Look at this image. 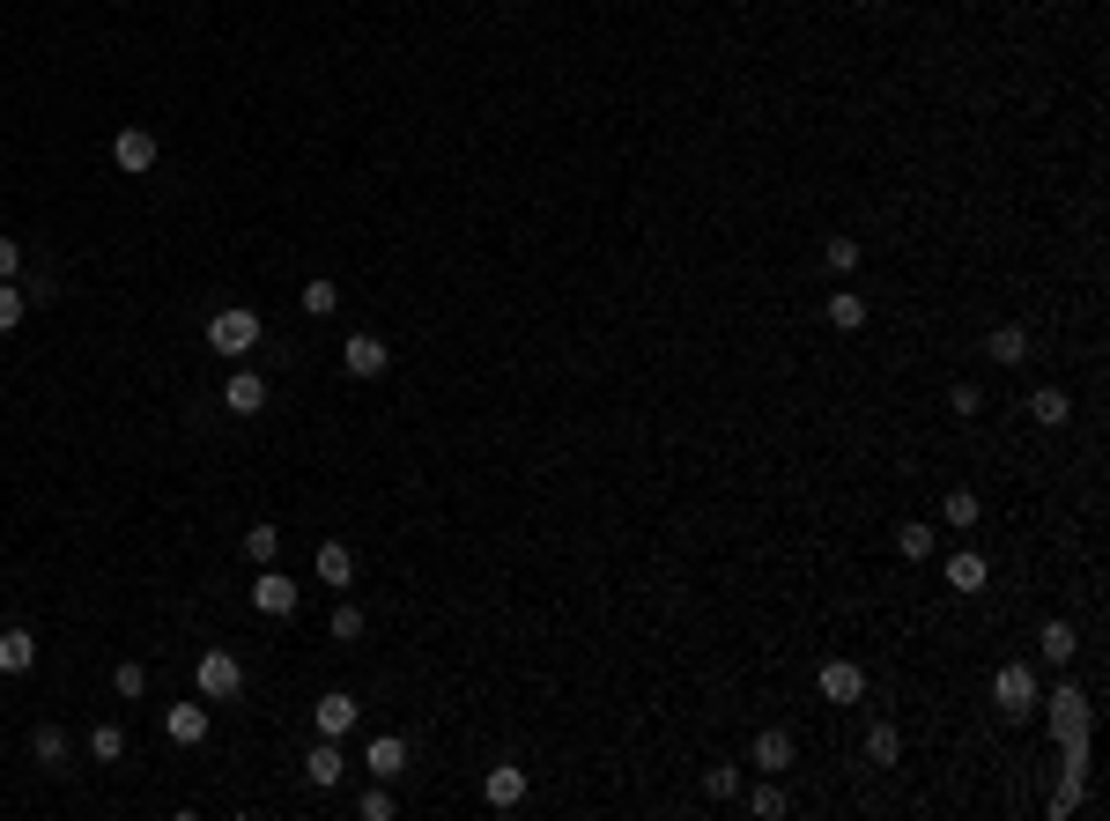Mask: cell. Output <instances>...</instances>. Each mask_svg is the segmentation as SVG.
Here are the masks:
<instances>
[{
    "label": "cell",
    "instance_id": "cell-1",
    "mask_svg": "<svg viewBox=\"0 0 1110 821\" xmlns=\"http://www.w3.org/2000/svg\"><path fill=\"white\" fill-rule=\"evenodd\" d=\"M208 349L215 355H252L260 349V311H245V303L215 311V319H208Z\"/></svg>",
    "mask_w": 1110,
    "mask_h": 821
},
{
    "label": "cell",
    "instance_id": "cell-2",
    "mask_svg": "<svg viewBox=\"0 0 1110 821\" xmlns=\"http://www.w3.org/2000/svg\"><path fill=\"white\" fill-rule=\"evenodd\" d=\"M193 681H200V696H208V703H230L237 689H245V659H237V651H200Z\"/></svg>",
    "mask_w": 1110,
    "mask_h": 821
},
{
    "label": "cell",
    "instance_id": "cell-3",
    "mask_svg": "<svg viewBox=\"0 0 1110 821\" xmlns=\"http://www.w3.org/2000/svg\"><path fill=\"white\" fill-rule=\"evenodd\" d=\"M992 703H1000L1007 718H1029V711H1036V681H1029V667H1000V673H992Z\"/></svg>",
    "mask_w": 1110,
    "mask_h": 821
},
{
    "label": "cell",
    "instance_id": "cell-4",
    "mask_svg": "<svg viewBox=\"0 0 1110 821\" xmlns=\"http://www.w3.org/2000/svg\"><path fill=\"white\" fill-rule=\"evenodd\" d=\"M112 163L134 171V178L156 171V134H148V126H119V134H112Z\"/></svg>",
    "mask_w": 1110,
    "mask_h": 821
},
{
    "label": "cell",
    "instance_id": "cell-5",
    "mask_svg": "<svg viewBox=\"0 0 1110 821\" xmlns=\"http://www.w3.org/2000/svg\"><path fill=\"white\" fill-rule=\"evenodd\" d=\"M341 363H348V377H385V363H393V349H385L378 333H348Z\"/></svg>",
    "mask_w": 1110,
    "mask_h": 821
},
{
    "label": "cell",
    "instance_id": "cell-6",
    "mask_svg": "<svg viewBox=\"0 0 1110 821\" xmlns=\"http://www.w3.org/2000/svg\"><path fill=\"white\" fill-rule=\"evenodd\" d=\"M252 607H260V615H274V622H282V615H296V577H282V571L267 563V571H260V585H252Z\"/></svg>",
    "mask_w": 1110,
    "mask_h": 821
},
{
    "label": "cell",
    "instance_id": "cell-7",
    "mask_svg": "<svg viewBox=\"0 0 1110 821\" xmlns=\"http://www.w3.org/2000/svg\"><path fill=\"white\" fill-rule=\"evenodd\" d=\"M311 718H319L326 740H348V733H356V696H348V689H326V696L311 703Z\"/></svg>",
    "mask_w": 1110,
    "mask_h": 821
},
{
    "label": "cell",
    "instance_id": "cell-8",
    "mask_svg": "<svg viewBox=\"0 0 1110 821\" xmlns=\"http://www.w3.org/2000/svg\"><path fill=\"white\" fill-rule=\"evenodd\" d=\"M222 407H230V415H260V407H267V377L260 371H230L222 377Z\"/></svg>",
    "mask_w": 1110,
    "mask_h": 821
},
{
    "label": "cell",
    "instance_id": "cell-9",
    "mask_svg": "<svg viewBox=\"0 0 1110 821\" xmlns=\"http://www.w3.org/2000/svg\"><path fill=\"white\" fill-rule=\"evenodd\" d=\"M814 689H822L829 703H859V696H866V673L852 667V659H829V667L814 673Z\"/></svg>",
    "mask_w": 1110,
    "mask_h": 821
},
{
    "label": "cell",
    "instance_id": "cell-10",
    "mask_svg": "<svg viewBox=\"0 0 1110 821\" xmlns=\"http://www.w3.org/2000/svg\"><path fill=\"white\" fill-rule=\"evenodd\" d=\"M304 777H311L319 792H334V785L348 777V755H341V740H326V733H319V747L304 755Z\"/></svg>",
    "mask_w": 1110,
    "mask_h": 821
},
{
    "label": "cell",
    "instance_id": "cell-11",
    "mask_svg": "<svg viewBox=\"0 0 1110 821\" xmlns=\"http://www.w3.org/2000/svg\"><path fill=\"white\" fill-rule=\"evenodd\" d=\"M163 733H171L178 747H200V740H208V696H200V703H178V711H163Z\"/></svg>",
    "mask_w": 1110,
    "mask_h": 821
},
{
    "label": "cell",
    "instance_id": "cell-12",
    "mask_svg": "<svg viewBox=\"0 0 1110 821\" xmlns=\"http://www.w3.org/2000/svg\"><path fill=\"white\" fill-rule=\"evenodd\" d=\"M363 770L370 777H400L408 770V740H400V733H378V740L363 747Z\"/></svg>",
    "mask_w": 1110,
    "mask_h": 821
},
{
    "label": "cell",
    "instance_id": "cell-13",
    "mask_svg": "<svg viewBox=\"0 0 1110 821\" xmlns=\"http://www.w3.org/2000/svg\"><path fill=\"white\" fill-rule=\"evenodd\" d=\"M1044 711H1051V733H1059V740H1066V733H1088V696H1081V689H1059Z\"/></svg>",
    "mask_w": 1110,
    "mask_h": 821
},
{
    "label": "cell",
    "instance_id": "cell-14",
    "mask_svg": "<svg viewBox=\"0 0 1110 821\" xmlns=\"http://www.w3.org/2000/svg\"><path fill=\"white\" fill-rule=\"evenodd\" d=\"M1066 415H1074V399H1066L1059 385H1036L1029 393V423L1036 429H1066Z\"/></svg>",
    "mask_w": 1110,
    "mask_h": 821
},
{
    "label": "cell",
    "instance_id": "cell-15",
    "mask_svg": "<svg viewBox=\"0 0 1110 821\" xmlns=\"http://www.w3.org/2000/svg\"><path fill=\"white\" fill-rule=\"evenodd\" d=\"M985 355L1000 363V371H1014V363H1029V333H1022V326H992Z\"/></svg>",
    "mask_w": 1110,
    "mask_h": 821
},
{
    "label": "cell",
    "instance_id": "cell-16",
    "mask_svg": "<svg viewBox=\"0 0 1110 821\" xmlns=\"http://www.w3.org/2000/svg\"><path fill=\"white\" fill-rule=\"evenodd\" d=\"M38 667V637L30 629H0V673H30Z\"/></svg>",
    "mask_w": 1110,
    "mask_h": 821
},
{
    "label": "cell",
    "instance_id": "cell-17",
    "mask_svg": "<svg viewBox=\"0 0 1110 821\" xmlns=\"http://www.w3.org/2000/svg\"><path fill=\"white\" fill-rule=\"evenodd\" d=\"M319 577L334 585V593H348V585H356V555H348V541H326V547H319Z\"/></svg>",
    "mask_w": 1110,
    "mask_h": 821
},
{
    "label": "cell",
    "instance_id": "cell-18",
    "mask_svg": "<svg viewBox=\"0 0 1110 821\" xmlns=\"http://www.w3.org/2000/svg\"><path fill=\"white\" fill-rule=\"evenodd\" d=\"M755 770H770V777L792 770V733H778V725H770V733H755Z\"/></svg>",
    "mask_w": 1110,
    "mask_h": 821
},
{
    "label": "cell",
    "instance_id": "cell-19",
    "mask_svg": "<svg viewBox=\"0 0 1110 821\" xmlns=\"http://www.w3.org/2000/svg\"><path fill=\"white\" fill-rule=\"evenodd\" d=\"M518 799H526V770H518V763H496L489 770V807H518Z\"/></svg>",
    "mask_w": 1110,
    "mask_h": 821
},
{
    "label": "cell",
    "instance_id": "cell-20",
    "mask_svg": "<svg viewBox=\"0 0 1110 821\" xmlns=\"http://www.w3.org/2000/svg\"><path fill=\"white\" fill-rule=\"evenodd\" d=\"M985 555H948V585H955V593H985Z\"/></svg>",
    "mask_w": 1110,
    "mask_h": 821
},
{
    "label": "cell",
    "instance_id": "cell-21",
    "mask_svg": "<svg viewBox=\"0 0 1110 821\" xmlns=\"http://www.w3.org/2000/svg\"><path fill=\"white\" fill-rule=\"evenodd\" d=\"M296 303H304L311 319H334V311H341V289H334L326 274H311V281H304V297H296Z\"/></svg>",
    "mask_w": 1110,
    "mask_h": 821
},
{
    "label": "cell",
    "instance_id": "cell-22",
    "mask_svg": "<svg viewBox=\"0 0 1110 821\" xmlns=\"http://www.w3.org/2000/svg\"><path fill=\"white\" fill-rule=\"evenodd\" d=\"M30 755H38L45 770H60V763H67V733H60V725H38V733H30Z\"/></svg>",
    "mask_w": 1110,
    "mask_h": 821
},
{
    "label": "cell",
    "instance_id": "cell-23",
    "mask_svg": "<svg viewBox=\"0 0 1110 821\" xmlns=\"http://www.w3.org/2000/svg\"><path fill=\"white\" fill-rule=\"evenodd\" d=\"M245 555L260 563V571H267L274 555H282V525H252V533H245Z\"/></svg>",
    "mask_w": 1110,
    "mask_h": 821
},
{
    "label": "cell",
    "instance_id": "cell-24",
    "mask_svg": "<svg viewBox=\"0 0 1110 821\" xmlns=\"http://www.w3.org/2000/svg\"><path fill=\"white\" fill-rule=\"evenodd\" d=\"M89 755H97V763H119V755H126V725H112V718H104L97 733H89Z\"/></svg>",
    "mask_w": 1110,
    "mask_h": 821
},
{
    "label": "cell",
    "instance_id": "cell-25",
    "mask_svg": "<svg viewBox=\"0 0 1110 821\" xmlns=\"http://www.w3.org/2000/svg\"><path fill=\"white\" fill-rule=\"evenodd\" d=\"M112 689H119V703H141V696H148V667L119 659V673H112Z\"/></svg>",
    "mask_w": 1110,
    "mask_h": 821
},
{
    "label": "cell",
    "instance_id": "cell-26",
    "mask_svg": "<svg viewBox=\"0 0 1110 821\" xmlns=\"http://www.w3.org/2000/svg\"><path fill=\"white\" fill-rule=\"evenodd\" d=\"M896 547H903V563H926L933 555V525H896Z\"/></svg>",
    "mask_w": 1110,
    "mask_h": 821
},
{
    "label": "cell",
    "instance_id": "cell-27",
    "mask_svg": "<svg viewBox=\"0 0 1110 821\" xmlns=\"http://www.w3.org/2000/svg\"><path fill=\"white\" fill-rule=\"evenodd\" d=\"M829 326H837V333H859V326H866V297H829Z\"/></svg>",
    "mask_w": 1110,
    "mask_h": 821
},
{
    "label": "cell",
    "instance_id": "cell-28",
    "mask_svg": "<svg viewBox=\"0 0 1110 821\" xmlns=\"http://www.w3.org/2000/svg\"><path fill=\"white\" fill-rule=\"evenodd\" d=\"M1074 651H1081V637H1074V629H1066V622H1044V659H1059V667H1066Z\"/></svg>",
    "mask_w": 1110,
    "mask_h": 821
},
{
    "label": "cell",
    "instance_id": "cell-29",
    "mask_svg": "<svg viewBox=\"0 0 1110 821\" xmlns=\"http://www.w3.org/2000/svg\"><path fill=\"white\" fill-rule=\"evenodd\" d=\"M23 311H30V297L15 289V281H0V333H15V326H23Z\"/></svg>",
    "mask_w": 1110,
    "mask_h": 821
},
{
    "label": "cell",
    "instance_id": "cell-30",
    "mask_svg": "<svg viewBox=\"0 0 1110 821\" xmlns=\"http://www.w3.org/2000/svg\"><path fill=\"white\" fill-rule=\"evenodd\" d=\"M822 259H829V274H852V267H859V237H829Z\"/></svg>",
    "mask_w": 1110,
    "mask_h": 821
},
{
    "label": "cell",
    "instance_id": "cell-31",
    "mask_svg": "<svg viewBox=\"0 0 1110 821\" xmlns=\"http://www.w3.org/2000/svg\"><path fill=\"white\" fill-rule=\"evenodd\" d=\"M334 637H341V644H356V637H363V607H356V599H341V607H334Z\"/></svg>",
    "mask_w": 1110,
    "mask_h": 821
},
{
    "label": "cell",
    "instance_id": "cell-32",
    "mask_svg": "<svg viewBox=\"0 0 1110 821\" xmlns=\"http://www.w3.org/2000/svg\"><path fill=\"white\" fill-rule=\"evenodd\" d=\"M866 755H874V763H896V755H903L896 725H874V733H866Z\"/></svg>",
    "mask_w": 1110,
    "mask_h": 821
},
{
    "label": "cell",
    "instance_id": "cell-33",
    "mask_svg": "<svg viewBox=\"0 0 1110 821\" xmlns=\"http://www.w3.org/2000/svg\"><path fill=\"white\" fill-rule=\"evenodd\" d=\"M748 814L778 821V814H785V792H778V785H755V792H748Z\"/></svg>",
    "mask_w": 1110,
    "mask_h": 821
},
{
    "label": "cell",
    "instance_id": "cell-34",
    "mask_svg": "<svg viewBox=\"0 0 1110 821\" xmlns=\"http://www.w3.org/2000/svg\"><path fill=\"white\" fill-rule=\"evenodd\" d=\"M977 511H985V503L970 497V489H948V525H977Z\"/></svg>",
    "mask_w": 1110,
    "mask_h": 821
},
{
    "label": "cell",
    "instance_id": "cell-35",
    "mask_svg": "<svg viewBox=\"0 0 1110 821\" xmlns=\"http://www.w3.org/2000/svg\"><path fill=\"white\" fill-rule=\"evenodd\" d=\"M1074 807H1081V777H1066V785H1059V792H1051V814H1074Z\"/></svg>",
    "mask_w": 1110,
    "mask_h": 821
},
{
    "label": "cell",
    "instance_id": "cell-36",
    "mask_svg": "<svg viewBox=\"0 0 1110 821\" xmlns=\"http://www.w3.org/2000/svg\"><path fill=\"white\" fill-rule=\"evenodd\" d=\"M15 274H23V245H15V237H0V281H15Z\"/></svg>",
    "mask_w": 1110,
    "mask_h": 821
},
{
    "label": "cell",
    "instance_id": "cell-37",
    "mask_svg": "<svg viewBox=\"0 0 1110 821\" xmlns=\"http://www.w3.org/2000/svg\"><path fill=\"white\" fill-rule=\"evenodd\" d=\"M704 785H711V799H733V792H740V770H726V763H718Z\"/></svg>",
    "mask_w": 1110,
    "mask_h": 821
},
{
    "label": "cell",
    "instance_id": "cell-38",
    "mask_svg": "<svg viewBox=\"0 0 1110 821\" xmlns=\"http://www.w3.org/2000/svg\"><path fill=\"white\" fill-rule=\"evenodd\" d=\"M363 821H393V792H363Z\"/></svg>",
    "mask_w": 1110,
    "mask_h": 821
}]
</instances>
